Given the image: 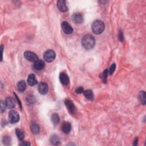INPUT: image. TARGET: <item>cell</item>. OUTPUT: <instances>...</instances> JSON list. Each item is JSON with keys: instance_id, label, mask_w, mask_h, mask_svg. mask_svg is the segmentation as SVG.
Masks as SVG:
<instances>
[{"instance_id": "obj_1", "label": "cell", "mask_w": 146, "mask_h": 146, "mask_svg": "<svg viewBox=\"0 0 146 146\" xmlns=\"http://www.w3.org/2000/svg\"><path fill=\"white\" fill-rule=\"evenodd\" d=\"M82 45L83 47L87 50L91 49L94 47L95 45V39L92 35H86L82 40Z\"/></svg>"}, {"instance_id": "obj_2", "label": "cell", "mask_w": 146, "mask_h": 146, "mask_svg": "<svg viewBox=\"0 0 146 146\" xmlns=\"http://www.w3.org/2000/svg\"><path fill=\"white\" fill-rule=\"evenodd\" d=\"M105 26L103 22L100 20H96L93 23L91 26V29L94 33L95 34H100L105 30Z\"/></svg>"}, {"instance_id": "obj_3", "label": "cell", "mask_w": 146, "mask_h": 146, "mask_svg": "<svg viewBox=\"0 0 146 146\" xmlns=\"http://www.w3.org/2000/svg\"><path fill=\"white\" fill-rule=\"evenodd\" d=\"M8 118L10 123L12 124H14V123H17L19 121V115L17 111L12 110L9 113Z\"/></svg>"}, {"instance_id": "obj_4", "label": "cell", "mask_w": 146, "mask_h": 146, "mask_svg": "<svg viewBox=\"0 0 146 146\" xmlns=\"http://www.w3.org/2000/svg\"><path fill=\"white\" fill-rule=\"evenodd\" d=\"M44 60L47 62H51L56 58V53L52 50H48L45 52L44 56Z\"/></svg>"}, {"instance_id": "obj_5", "label": "cell", "mask_w": 146, "mask_h": 146, "mask_svg": "<svg viewBox=\"0 0 146 146\" xmlns=\"http://www.w3.org/2000/svg\"><path fill=\"white\" fill-rule=\"evenodd\" d=\"M24 57L27 60L30 62H35L38 60V56L33 52L31 51H25L24 53Z\"/></svg>"}, {"instance_id": "obj_6", "label": "cell", "mask_w": 146, "mask_h": 146, "mask_svg": "<svg viewBox=\"0 0 146 146\" xmlns=\"http://www.w3.org/2000/svg\"><path fill=\"white\" fill-rule=\"evenodd\" d=\"M62 29L64 33L67 34H70L73 32V29L71 26L66 21H64L61 25Z\"/></svg>"}, {"instance_id": "obj_7", "label": "cell", "mask_w": 146, "mask_h": 146, "mask_svg": "<svg viewBox=\"0 0 146 146\" xmlns=\"http://www.w3.org/2000/svg\"><path fill=\"white\" fill-rule=\"evenodd\" d=\"M38 91L41 94L45 95L47 93L48 91V87L47 84L45 82H41L38 85Z\"/></svg>"}, {"instance_id": "obj_8", "label": "cell", "mask_w": 146, "mask_h": 146, "mask_svg": "<svg viewBox=\"0 0 146 146\" xmlns=\"http://www.w3.org/2000/svg\"><path fill=\"white\" fill-rule=\"evenodd\" d=\"M64 103H65L66 107H67L69 112L70 113H72V114H73L74 112H75V106H74L73 102L71 101L70 99H67L65 100V101H64Z\"/></svg>"}, {"instance_id": "obj_9", "label": "cell", "mask_w": 146, "mask_h": 146, "mask_svg": "<svg viewBox=\"0 0 146 146\" xmlns=\"http://www.w3.org/2000/svg\"><path fill=\"white\" fill-rule=\"evenodd\" d=\"M60 80L62 84L63 85H67L69 83V77L66 73H61L60 74Z\"/></svg>"}, {"instance_id": "obj_10", "label": "cell", "mask_w": 146, "mask_h": 146, "mask_svg": "<svg viewBox=\"0 0 146 146\" xmlns=\"http://www.w3.org/2000/svg\"><path fill=\"white\" fill-rule=\"evenodd\" d=\"M5 103L7 107L9 109H13L15 107V101L14 99L11 97H8L5 100Z\"/></svg>"}, {"instance_id": "obj_11", "label": "cell", "mask_w": 146, "mask_h": 146, "mask_svg": "<svg viewBox=\"0 0 146 146\" xmlns=\"http://www.w3.org/2000/svg\"><path fill=\"white\" fill-rule=\"evenodd\" d=\"M57 6L58 9L62 12H66L68 10L65 1H63V0L58 1L57 2Z\"/></svg>"}, {"instance_id": "obj_12", "label": "cell", "mask_w": 146, "mask_h": 146, "mask_svg": "<svg viewBox=\"0 0 146 146\" xmlns=\"http://www.w3.org/2000/svg\"><path fill=\"white\" fill-rule=\"evenodd\" d=\"M61 129L64 134H69L71 129V125L69 122H63L61 126Z\"/></svg>"}, {"instance_id": "obj_13", "label": "cell", "mask_w": 146, "mask_h": 146, "mask_svg": "<svg viewBox=\"0 0 146 146\" xmlns=\"http://www.w3.org/2000/svg\"><path fill=\"white\" fill-rule=\"evenodd\" d=\"M45 66V63L43 61L38 60L35 62L34 64V68L37 70H42Z\"/></svg>"}, {"instance_id": "obj_14", "label": "cell", "mask_w": 146, "mask_h": 146, "mask_svg": "<svg viewBox=\"0 0 146 146\" xmlns=\"http://www.w3.org/2000/svg\"><path fill=\"white\" fill-rule=\"evenodd\" d=\"M27 82L29 85L33 86L37 83V80L34 74H30L28 78Z\"/></svg>"}, {"instance_id": "obj_15", "label": "cell", "mask_w": 146, "mask_h": 146, "mask_svg": "<svg viewBox=\"0 0 146 146\" xmlns=\"http://www.w3.org/2000/svg\"><path fill=\"white\" fill-rule=\"evenodd\" d=\"M30 129L31 132L34 134H38L40 132V126L36 123H31L30 125Z\"/></svg>"}, {"instance_id": "obj_16", "label": "cell", "mask_w": 146, "mask_h": 146, "mask_svg": "<svg viewBox=\"0 0 146 146\" xmlns=\"http://www.w3.org/2000/svg\"><path fill=\"white\" fill-rule=\"evenodd\" d=\"M50 142L51 143V144L54 145H60L61 143V140L60 138L56 135H53V136H51V137L50 138Z\"/></svg>"}, {"instance_id": "obj_17", "label": "cell", "mask_w": 146, "mask_h": 146, "mask_svg": "<svg viewBox=\"0 0 146 146\" xmlns=\"http://www.w3.org/2000/svg\"><path fill=\"white\" fill-rule=\"evenodd\" d=\"M73 19L77 24H81L83 21V15L80 13H75L73 15Z\"/></svg>"}, {"instance_id": "obj_18", "label": "cell", "mask_w": 146, "mask_h": 146, "mask_svg": "<svg viewBox=\"0 0 146 146\" xmlns=\"http://www.w3.org/2000/svg\"><path fill=\"white\" fill-rule=\"evenodd\" d=\"M83 95L85 96L86 98L90 100H93L94 99V94L91 90H85L83 92Z\"/></svg>"}, {"instance_id": "obj_19", "label": "cell", "mask_w": 146, "mask_h": 146, "mask_svg": "<svg viewBox=\"0 0 146 146\" xmlns=\"http://www.w3.org/2000/svg\"><path fill=\"white\" fill-rule=\"evenodd\" d=\"M138 98L139 101L140 102V103L142 105H145L146 103L145 100V93L144 91H141L139 92Z\"/></svg>"}, {"instance_id": "obj_20", "label": "cell", "mask_w": 146, "mask_h": 146, "mask_svg": "<svg viewBox=\"0 0 146 146\" xmlns=\"http://www.w3.org/2000/svg\"><path fill=\"white\" fill-rule=\"evenodd\" d=\"M17 87L19 92H24L26 88V85L24 80H20L17 84Z\"/></svg>"}, {"instance_id": "obj_21", "label": "cell", "mask_w": 146, "mask_h": 146, "mask_svg": "<svg viewBox=\"0 0 146 146\" xmlns=\"http://www.w3.org/2000/svg\"><path fill=\"white\" fill-rule=\"evenodd\" d=\"M51 122L53 123L54 125H57L60 121V116L57 113H53V115H51Z\"/></svg>"}, {"instance_id": "obj_22", "label": "cell", "mask_w": 146, "mask_h": 146, "mask_svg": "<svg viewBox=\"0 0 146 146\" xmlns=\"http://www.w3.org/2000/svg\"><path fill=\"white\" fill-rule=\"evenodd\" d=\"M15 133H16V135H17V137L19 140H23L24 137H25V135H24V132L22 131L21 129H18V128L16 129Z\"/></svg>"}, {"instance_id": "obj_23", "label": "cell", "mask_w": 146, "mask_h": 146, "mask_svg": "<svg viewBox=\"0 0 146 146\" xmlns=\"http://www.w3.org/2000/svg\"><path fill=\"white\" fill-rule=\"evenodd\" d=\"M11 138H10V137H4L2 139V143H4V144L6 145H9L11 144Z\"/></svg>"}, {"instance_id": "obj_24", "label": "cell", "mask_w": 146, "mask_h": 146, "mask_svg": "<svg viewBox=\"0 0 146 146\" xmlns=\"http://www.w3.org/2000/svg\"><path fill=\"white\" fill-rule=\"evenodd\" d=\"M26 102L28 104L31 105V104H33L35 102V99L33 95H28L26 97Z\"/></svg>"}, {"instance_id": "obj_25", "label": "cell", "mask_w": 146, "mask_h": 146, "mask_svg": "<svg viewBox=\"0 0 146 146\" xmlns=\"http://www.w3.org/2000/svg\"><path fill=\"white\" fill-rule=\"evenodd\" d=\"M108 71L107 70H106L103 71V73L102 74V79L104 83L106 82V80H107V77L108 75Z\"/></svg>"}, {"instance_id": "obj_26", "label": "cell", "mask_w": 146, "mask_h": 146, "mask_svg": "<svg viewBox=\"0 0 146 146\" xmlns=\"http://www.w3.org/2000/svg\"><path fill=\"white\" fill-rule=\"evenodd\" d=\"M116 69V64L115 63H112V65L110 66V69H109V74L110 75H112V74L114 72L115 70Z\"/></svg>"}, {"instance_id": "obj_27", "label": "cell", "mask_w": 146, "mask_h": 146, "mask_svg": "<svg viewBox=\"0 0 146 146\" xmlns=\"http://www.w3.org/2000/svg\"><path fill=\"white\" fill-rule=\"evenodd\" d=\"M6 107H7V106H6V105L5 102L2 101L1 103V110L2 113L5 111Z\"/></svg>"}, {"instance_id": "obj_28", "label": "cell", "mask_w": 146, "mask_h": 146, "mask_svg": "<svg viewBox=\"0 0 146 146\" xmlns=\"http://www.w3.org/2000/svg\"><path fill=\"white\" fill-rule=\"evenodd\" d=\"M118 39L121 42H123L124 41V35H123V32L121 30H119V34H118Z\"/></svg>"}, {"instance_id": "obj_29", "label": "cell", "mask_w": 146, "mask_h": 146, "mask_svg": "<svg viewBox=\"0 0 146 146\" xmlns=\"http://www.w3.org/2000/svg\"><path fill=\"white\" fill-rule=\"evenodd\" d=\"M84 91L85 90H84V89L83 88V87L80 86V87H78V88H77L75 91L78 94H82V93H83Z\"/></svg>"}, {"instance_id": "obj_30", "label": "cell", "mask_w": 146, "mask_h": 146, "mask_svg": "<svg viewBox=\"0 0 146 146\" xmlns=\"http://www.w3.org/2000/svg\"><path fill=\"white\" fill-rule=\"evenodd\" d=\"M19 145H30V143L28 142H22Z\"/></svg>"}, {"instance_id": "obj_31", "label": "cell", "mask_w": 146, "mask_h": 146, "mask_svg": "<svg viewBox=\"0 0 146 146\" xmlns=\"http://www.w3.org/2000/svg\"><path fill=\"white\" fill-rule=\"evenodd\" d=\"M14 95H15V98H16V99H17V101H18V103H19V106H20V107H21V109H22V106H21V102H20V100H19V99L17 97V95L15 94V93H14Z\"/></svg>"}, {"instance_id": "obj_32", "label": "cell", "mask_w": 146, "mask_h": 146, "mask_svg": "<svg viewBox=\"0 0 146 146\" xmlns=\"http://www.w3.org/2000/svg\"><path fill=\"white\" fill-rule=\"evenodd\" d=\"M138 138H135L134 141V143H133V145H137L138 144Z\"/></svg>"}, {"instance_id": "obj_33", "label": "cell", "mask_w": 146, "mask_h": 146, "mask_svg": "<svg viewBox=\"0 0 146 146\" xmlns=\"http://www.w3.org/2000/svg\"><path fill=\"white\" fill-rule=\"evenodd\" d=\"M1 61H2L3 59V50H4V46H3V45H1Z\"/></svg>"}]
</instances>
